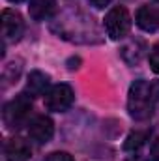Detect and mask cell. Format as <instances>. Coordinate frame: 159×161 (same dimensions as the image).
Here are the masks:
<instances>
[{
    "label": "cell",
    "instance_id": "15",
    "mask_svg": "<svg viewBox=\"0 0 159 161\" xmlns=\"http://www.w3.org/2000/svg\"><path fill=\"white\" fill-rule=\"evenodd\" d=\"M43 161H75V159L68 152H52V154H49Z\"/></svg>",
    "mask_w": 159,
    "mask_h": 161
},
{
    "label": "cell",
    "instance_id": "1",
    "mask_svg": "<svg viewBox=\"0 0 159 161\" xmlns=\"http://www.w3.org/2000/svg\"><path fill=\"white\" fill-rule=\"evenodd\" d=\"M51 30L58 34V38H64L73 43H99L101 32L97 23L82 13L79 9H69L54 17L51 23Z\"/></svg>",
    "mask_w": 159,
    "mask_h": 161
},
{
    "label": "cell",
    "instance_id": "2",
    "mask_svg": "<svg viewBox=\"0 0 159 161\" xmlns=\"http://www.w3.org/2000/svg\"><path fill=\"white\" fill-rule=\"evenodd\" d=\"M159 84H150L144 79H137L129 86L127 94V111L133 120H148L154 114L156 103L159 99Z\"/></svg>",
    "mask_w": 159,
    "mask_h": 161
},
{
    "label": "cell",
    "instance_id": "3",
    "mask_svg": "<svg viewBox=\"0 0 159 161\" xmlns=\"http://www.w3.org/2000/svg\"><path fill=\"white\" fill-rule=\"evenodd\" d=\"M32 111V99L26 94H19L4 107V124L8 129H17L28 120Z\"/></svg>",
    "mask_w": 159,
    "mask_h": 161
},
{
    "label": "cell",
    "instance_id": "7",
    "mask_svg": "<svg viewBox=\"0 0 159 161\" xmlns=\"http://www.w3.org/2000/svg\"><path fill=\"white\" fill-rule=\"evenodd\" d=\"M28 135L38 144H45L54 135V124H52V120L49 116L40 114V116H36L34 120L28 124Z\"/></svg>",
    "mask_w": 159,
    "mask_h": 161
},
{
    "label": "cell",
    "instance_id": "5",
    "mask_svg": "<svg viewBox=\"0 0 159 161\" xmlns=\"http://www.w3.org/2000/svg\"><path fill=\"white\" fill-rule=\"evenodd\" d=\"M75 101V92L69 84H54L45 94V107L52 113L68 111Z\"/></svg>",
    "mask_w": 159,
    "mask_h": 161
},
{
    "label": "cell",
    "instance_id": "11",
    "mask_svg": "<svg viewBox=\"0 0 159 161\" xmlns=\"http://www.w3.org/2000/svg\"><path fill=\"white\" fill-rule=\"evenodd\" d=\"M56 11V0H32L28 6V13L34 21L51 19Z\"/></svg>",
    "mask_w": 159,
    "mask_h": 161
},
{
    "label": "cell",
    "instance_id": "16",
    "mask_svg": "<svg viewBox=\"0 0 159 161\" xmlns=\"http://www.w3.org/2000/svg\"><path fill=\"white\" fill-rule=\"evenodd\" d=\"M150 156H152L154 161H159V137L152 142V146H150Z\"/></svg>",
    "mask_w": 159,
    "mask_h": 161
},
{
    "label": "cell",
    "instance_id": "8",
    "mask_svg": "<svg viewBox=\"0 0 159 161\" xmlns=\"http://www.w3.org/2000/svg\"><path fill=\"white\" fill-rule=\"evenodd\" d=\"M4 156L8 161H28L32 156V150L28 146L26 141L23 139H11L6 142V148H4Z\"/></svg>",
    "mask_w": 159,
    "mask_h": 161
},
{
    "label": "cell",
    "instance_id": "4",
    "mask_svg": "<svg viewBox=\"0 0 159 161\" xmlns=\"http://www.w3.org/2000/svg\"><path fill=\"white\" fill-rule=\"evenodd\" d=\"M131 30V15L123 6H114L105 15V32L111 40L118 41L127 38Z\"/></svg>",
    "mask_w": 159,
    "mask_h": 161
},
{
    "label": "cell",
    "instance_id": "6",
    "mask_svg": "<svg viewBox=\"0 0 159 161\" xmlns=\"http://www.w3.org/2000/svg\"><path fill=\"white\" fill-rule=\"evenodd\" d=\"M25 34V21L19 11L6 8L2 11V36L4 41H19Z\"/></svg>",
    "mask_w": 159,
    "mask_h": 161
},
{
    "label": "cell",
    "instance_id": "12",
    "mask_svg": "<svg viewBox=\"0 0 159 161\" xmlns=\"http://www.w3.org/2000/svg\"><path fill=\"white\" fill-rule=\"evenodd\" d=\"M146 139H148V133H146V131H131V133L127 135L125 142H123V148H125L127 152H137V150H140V148L144 146Z\"/></svg>",
    "mask_w": 159,
    "mask_h": 161
},
{
    "label": "cell",
    "instance_id": "9",
    "mask_svg": "<svg viewBox=\"0 0 159 161\" xmlns=\"http://www.w3.org/2000/svg\"><path fill=\"white\" fill-rule=\"evenodd\" d=\"M135 21H137V26L142 28L144 32H156L159 28V11L152 6H142L139 8Z\"/></svg>",
    "mask_w": 159,
    "mask_h": 161
},
{
    "label": "cell",
    "instance_id": "10",
    "mask_svg": "<svg viewBox=\"0 0 159 161\" xmlns=\"http://www.w3.org/2000/svg\"><path fill=\"white\" fill-rule=\"evenodd\" d=\"M49 84H51V77L40 69H34V71H30L28 80H26V92L30 96H43V94H47Z\"/></svg>",
    "mask_w": 159,
    "mask_h": 161
},
{
    "label": "cell",
    "instance_id": "13",
    "mask_svg": "<svg viewBox=\"0 0 159 161\" xmlns=\"http://www.w3.org/2000/svg\"><path fill=\"white\" fill-rule=\"evenodd\" d=\"M142 51H144L142 41H131V43H127V45L122 49V56H127L129 53H133V60H131V64H139L140 58H142Z\"/></svg>",
    "mask_w": 159,
    "mask_h": 161
},
{
    "label": "cell",
    "instance_id": "20",
    "mask_svg": "<svg viewBox=\"0 0 159 161\" xmlns=\"http://www.w3.org/2000/svg\"><path fill=\"white\" fill-rule=\"evenodd\" d=\"M156 2H159V0H156Z\"/></svg>",
    "mask_w": 159,
    "mask_h": 161
},
{
    "label": "cell",
    "instance_id": "18",
    "mask_svg": "<svg viewBox=\"0 0 159 161\" xmlns=\"http://www.w3.org/2000/svg\"><path fill=\"white\" fill-rule=\"evenodd\" d=\"M9 2H23V0H9Z\"/></svg>",
    "mask_w": 159,
    "mask_h": 161
},
{
    "label": "cell",
    "instance_id": "17",
    "mask_svg": "<svg viewBox=\"0 0 159 161\" xmlns=\"http://www.w3.org/2000/svg\"><path fill=\"white\" fill-rule=\"evenodd\" d=\"M88 2H90L96 9H103V8H107L112 0H88Z\"/></svg>",
    "mask_w": 159,
    "mask_h": 161
},
{
    "label": "cell",
    "instance_id": "14",
    "mask_svg": "<svg viewBox=\"0 0 159 161\" xmlns=\"http://www.w3.org/2000/svg\"><path fill=\"white\" fill-rule=\"evenodd\" d=\"M148 62H150V68H152V71L159 75V43H156V45L150 49Z\"/></svg>",
    "mask_w": 159,
    "mask_h": 161
},
{
    "label": "cell",
    "instance_id": "19",
    "mask_svg": "<svg viewBox=\"0 0 159 161\" xmlns=\"http://www.w3.org/2000/svg\"><path fill=\"white\" fill-rule=\"evenodd\" d=\"M129 161H137V159H129Z\"/></svg>",
    "mask_w": 159,
    "mask_h": 161
}]
</instances>
